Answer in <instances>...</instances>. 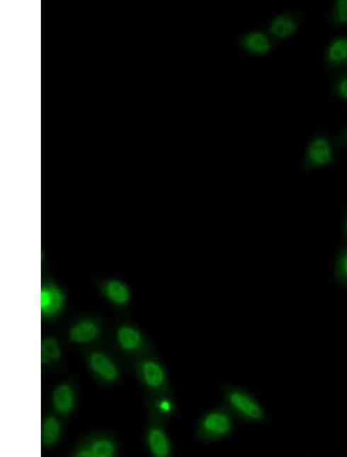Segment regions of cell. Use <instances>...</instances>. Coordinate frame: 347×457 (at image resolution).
Here are the masks:
<instances>
[{
	"label": "cell",
	"mask_w": 347,
	"mask_h": 457,
	"mask_svg": "<svg viewBox=\"0 0 347 457\" xmlns=\"http://www.w3.org/2000/svg\"><path fill=\"white\" fill-rule=\"evenodd\" d=\"M237 418L223 403L199 418L195 429L198 442L211 444L228 438L235 430Z\"/></svg>",
	"instance_id": "cell-1"
},
{
	"label": "cell",
	"mask_w": 347,
	"mask_h": 457,
	"mask_svg": "<svg viewBox=\"0 0 347 457\" xmlns=\"http://www.w3.org/2000/svg\"><path fill=\"white\" fill-rule=\"evenodd\" d=\"M221 393L223 403L237 420L250 424H263L266 421L262 404L246 390L231 383H223Z\"/></svg>",
	"instance_id": "cell-2"
},
{
	"label": "cell",
	"mask_w": 347,
	"mask_h": 457,
	"mask_svg": "<svg viewBox=\"0 0 347 457\" xmlns=\"http://www.w3.org/2000/svg\"><path fill=\"white\" fill-rule=\"evenodd\" d=\"M335 160L331 140L323 134L312 137L306 147L302 169L308 173L331 166Z\"/></svg>",
	"instance_id": "cell-3"
},
{
	"label": "cell",
	"mask_w": 347,
	"mask_h": 457,
	"mask_svg": "<svg viewBox=\"0 0 347 457\" xmlns=\"http://www.w3.org/2000/svg\"><path fill=\"white\" fill-rule=\"evenodd\" d=\"M273 39L261 29L249 30L239 35L237 38L240 49L251 57H264L273 49Z\"/></svg>",
	"instance_id": "cell-4"
},
{
	"label": "cell",
	"mask_w": 347,
	"mask_h": 457,
	"mask_svg": "<svg viewBox=\"0 0 347 457\" xmlns=\"http://www.w3.org/2000/svg\"><path fill=\"white\" fill-rule=\"evenodd\" d=\"M300 28L297 15L285 12L277 14L268 23L267 32L273 40H284L294 36Z\"/></svg>",
	"instance_id": "cell-5"
},
{
	"label": "cell",
	"mask_w": 347,
	"mask_h": 457,
	"mask_svg": "<svg viewBox=\"0 0 347 457\" xmlns=\"http://www.w3.org/2000/svg\"><path fill=\"white\" fill-rule=\"evenodd\" d=\"M144 383L151 389L163 391L167 386V378L162 366L155 360L147 359L141 364Z\"/></svg>",
	"instance_id": "cell-6"
},
{
	"label": "cell",
	"mask_w": 347,
	"mask_h": 457,
	"mask_svg": "<svg viewBox=\"0 0 347 457\" xmlns=\"http://www.w3.org/2000/svg\"><path fill=\"white\" fill-rule=\"evenodd\" d=\"M325 62L329 68L347 66V37H336L329 42L325 51Z\"/></svg>",
	"instance_id": "cell-7"
},
{
	"label": "cell",
	"mask_w": 347,
	"mask_h": 457,
	"mask_svg": "<svg viewBox=\"0 0 347 457\" xmlns=\"http://www.w3.org/2000/svg\"><path fill=\"white\" fill-rule=\"evenodd\" d=\"M147 442H149L151 451L155 456L166 457L171 453L169 438L160 427L151 428L149 436H147Z\"/></svg>",
	"instance_id": "cell-8"
},
{
	"label": "cell",
	"mask_w": 347,
	"mask_h": 457,
	"mask_svg": "<svg viewBox=\"0 0 347 457\" xmlns=\"http://www.w3.org/2000/svg\"><path fill=\"white\" fill-rule=\"evenodd\" d=\"M64 296L55 286H48L41 291V310L43 313L52 314L57 312L62 306Z\"/></svg>",
	"instance_id": "cell-9"
},
{
	"label": "cell",
	"mask_w": 347,
	"mask_h": 457,
	"mask_svg": "<svg viewBox=\"0 0 347 457\" xmlns=\"http://www.w3.org/2000/svg\"><path fill=\"white\" fill-rule=\"evenodd\" d=\"M336 283L347 289V242L344 241L338 249L333 267Z\"/></svg>",
	"instance_id": "cell-10"
},
{
	"label": "cell",
	"mask_w": 347,
	"mask_h": 457,
	"mask_svg": "<svg viewBox=\"0 0 347 457\" xmlns=\"http://www.w3.org/2000/svg\"><path fill=\"white\" fill-rule=\"evenodd\" d=\"M119 342L121 346L129 350H136L143 347L144 339L142 333L132 328H123L119 332Z\"/></svg>",
	"instance_id": "cell-11"
},
{
	"label": "cell",
	"mask_w": 347,
	"mask_h": 457,
	"mask_svg": "<svg viewBox=\"0 0 347 457\" xmlns=\"http://www.w3.org/2000/svg\"><path fill=\"white\" fill-rule=\"evenodd\" d=\"M55 404L59 412H67L73 406V393L67 385L59 386L55 393Z\"/></svg>",
	"instance_id": "cell-12"
},
{
	"label": "cell",
	"mask_w": 347,
	"mask_h": 457,
	"mask_svg": "<svg viewBox=\"0 0 347 457\" xmlns=\"http://www.w3.org/2000/svg\"><path fill=\"white\" fill-rule=\"evenodd\" d=\"M91 365L95 371L107 380H113L116 376V369L106 357L100 354H94L91 358Z\"/></svg>",
	"instance_id": "cell-13"
},
{
	"label": "cell",
	"mask_w": 347,
	"mask_h": 457,
	"mask_svg": "<svg viewBox=\"0 0 347 457\" xmlns=\"http://www.w3.org/2000/svg\"><path fill=\"white\" fill-rule=\"evenodd\" d=\"M106 291L112 301L125 303L129 301L130 294L127 287L118 280H111L106 286Z\"/></svg>",
	"instance_id": "cell-14"
},
{
	"label": "cell",
	"mask_w": 347,
	"mask_h": 457,
	"mask_svg": "<svg viewBox=\"0 0 347 457\" xmlns=\"http://www.w3.org/2000/svg\"><path fill=\"white\" fill-rule=\"evenodd\" d=\"M98 328L93 323H83L77 325L72 331L71 337L76 342H86L97 336Z\"/></svg>",
	"instance_id": "cell-15"
},
{
	"label": "cell",
	"mask_w": 347,
	"mask_h": 457,
	"mask_svg": "<svg viewBox=\"0 0 347 457\" xmlns=\"http://www.w3.org/2000/svg\"><path fill=\"white\" fill-rule=\"evenodd\" d=\"M329 21L337 26L347 25V0H336L334 3Z\"/></svg>",
	"instance_id": "cell-16"
},
{
	"label": "cell",
	"mask_w": 347,
	"mask_h": 457,
	"mask_svg": "<svg viewBox=\"0 0 347 457\" xmlns=\"http://www.w3.org/2000/svg\"><path fill=\"white\" fill-rule=\"evenodd\" d=\"M59 434V426L54 418H48L42 427V441L46 444H54Z\"/></svg>",
	"instance_id": "cell-17"
},
{
	"label": "cell",
	"mask_w": 347,
	"mask_h": 457,
	"mask_svg": "<svg viewBox=\"0 0 347 457\" xmlns=\"http://www.w3.org/2000/svg\"><path fill=\"white\" fill-rule=\"evenodd\" d=\"M332 89L337 98L347 102V72L336 78Z\"/></svg>",
	"instance_id": "cell-18"
},
{
	"label": "cell",
	"mask_w": 347,
	"mask_h": 457,
	"mask_svg": "<svg viewBox=\"0 0 347 457\" xmlns=\"http://www.w3.org/2000/svg\"><path fill=\"white\" fill-rule=\"evenodd\" d=\"M42 354L49 358L59 359L60 352L57 344L53 339H47L42 342Z\"/></svg>",
	"instance_id": "cell-19"
},
{
	"label": "cell",
	"mask_w": 347,
	"mask_h": 457,
	"mask_svg": "<svg viewBox=\"0 0 347 457\" xmlns=\"http://www.w3.org/2000/svg\"><path fill=\"white\" fill-rule=\"evenodd\" d=\"M93 453L95 456H110L114 453V447L108 441H101L93 446Z\"/></svg>",
	"instance_id": "cell-20"
},
{
	"label": "cell",
	"mask_w": 347,
	"mask_h": 457,
	"mask_svg": "<svg viewBox=\"0 0 347 457\" xmlns=\"http://www.w3.org/2000/svg\"><path fill=\"white\" fill-rule=\"evenodd\" d=\"M340 144L342 145L343 147L347 148V126L343 131V133L341 134L340 137Z\"/></svg>",
	"instance_id": "cell-21"
},
{
	"label": "cell",
	"mask_w": 347,
	"mask_h": 457,
	"mask_svg": "<svg viewBox=\"0 0 347 457\" xmlns=\"http://www.w3.org/2000/svg\"><path fill=\"white\" fill-rule=\"evenodd\" d=\"M343 234L344 241L347 242V209L344 214L343 221Z\"/></svg>",
	"instance_id": "cell-22"
},
{
	"label": "cell",
	"mask_w": 347,
	"mask_h": 457,
	"mask_svg": "<svg viewBox=\"0 0 347 457\" xmlns=\"http://www.w3.org/2000/svg\"><path fill=\"white\" fill-rule=\"evenodd\" d=\"M79 456H95L93 453H91V452H88V451H84V452L81 453Z\"/></svg>",
	"instance_id": "cell-23"
}]
</instances>
